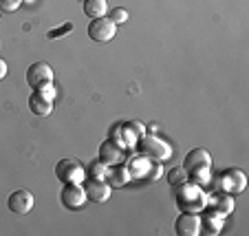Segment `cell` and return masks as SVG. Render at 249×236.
I'll return each mask as SVG.
<instances>
[{
    "instance_id": "cell-25",
    "label": "cell",
    "mask_w": 249,
    "mask_h": 236,
    "mask_svg": "<svg viewBox=\"0 0 249 236\" xmlns=\"http://www.w3.org/2000/svg\"><path fill=\"white\" fill-rule=\"evenodd\" d=\"M71 29H73V24H64V27L62 29H53V31H49V38L51 40H55V38H62V33H66V31H71Z\"/></svg>"
},
{
    "instance_id": "cell-10",
    "label": "cell",
    "mask_w": 249,
    "mask_h": 236,
    "mask_svg": "<svg viewBox=\"0 0 249 236\" xmlns=\"http://www.w3.org/2000/svg\"><path fill=\"white\" fill-rule=\"evenodd\" d=\"M33 203H36L33 194L29 192V190H24V188L11 192L9 199H7V208H9L14 214H29L33 210Z\"/></svg>"
},
{
    "instance_id": "cell-20",
    "label": "cell",
    "mask_w": 249,
    "mask_h": 236,
    "mask_svg": "<svg viewBox=\"0 0 249 236\" xmlns=\"http://www.w3.org/2000/svg\"><path fill=\"white\" fill-rule=\"evenodd\" d=\"M185 181H190V177H188V170H185L183 165H181V168H172V170L168 172V183L174 185V188L185 183Z\"/></svg>"
},
{
    "instance_id": "cell-27",
    "label": "cell",
    "mask_w": 249,
    "mask_h": 236,
    "mask_svg": "<svg viewBox=\"0 0 249 236\" xmlns=\"http://www.w3.org/2000/svg\"><path fill=\"white\" fill-rule=\"evenodd\" d=\"M0 14H2V9H0Z\"/></svg>"
},
{
    "instance_id": "cell-14",
    "label": "cell",
    "mask_w": 249,
    "mask_h": 236,
    "mask_svg": "<svg viewBox=\"0 0 249 236\" xmlns=\"http://www.w3.org/2000/svg\"><path fill=\"white\" fill-rule=\"evenodd\" d=\"M201 165H212V157L205 148H194V150H190L188 155H185L183 168L188 172L194 170V168H201Z\"/></svg>"
},
{
    "instance_id": "cell-2",
    "label": "cell",
    "mask_w": 249,
    "mask_h": 236,
    "mask_svg": "<svg viewBox=\"0 0 249 236\" xmlns=\"http://www.w3.org/2000/svg\"><path fill=\"white\" fill-rule=\"evenodd\" d=\"M137 150L139 155L148 157L150 161H157V163H165V161L172 157V146L168 142H163L157 135H143L137 142Z\"/></svg>"
},
{
    "instance_id": "cell-18",
    "label": "cell",
    "mask_w": 249,
    "mask_h": 236,
    "mask_svg": "<svg viewBox=\"0 0 249 236\" xmlns=\"http://www.w3.org/2000/svg\"><path fill=\"white\" fill-rule=\"evenodd\" d=\"M223 225V217L216 212V218H212V214H203L201 217V232L205 234H218Z\"/></svg>"
},
{
    "instance_id": "cell-1",
    "label": "cell",
    "mask_w": 249,
    "mask_h": 236,
    "mask_svg": "<svg viewBox=\"0 0 249 236\" xmlns=\"http://www.w3.org/2000/svg\"><path fill=\"white\" fill-rule=\"evenodd\" d=\"M177 205H179L183 212H203L207 205V197L201 190V185L192 183V181H185V183L179 185L177 190Z\"/></svg>"
},
{
    "instance_id": "cell-4",
    "label": "cell",
    "mask_w": 249,
    "mask_h": 236,
    "mask_svg": "<svg viewBox=\"0 0 249 236\" xmlns=\"http://www.w3.org/2000/svg\"><path fill=\"white\" fill-rule=\"evenodd\" d=\"M27 84L36 91H42L53 84V69L47 62H33L27 69Z\"/></svg>"
},
{
    "instance_id": "cell-7",
    "label": "cell",
    "mask_w": 249,
    "mask_h": 236,
    "mask_svg": "<svg viewBox=\"0 0 249 236\" xmlns=\"http://www.w3.org/2000/svg\"><path fill=\"white\" fill-rule=\"evenodd\" d=\"M84 185V192L86 199H90L93 203H106L110 199V185L106 179H97V177H86L82 181Z\"/></svg>"
},
{
    "instance_id": "cell-11",
    "label": "cell",
    "mask_w": 249,
    "mask_h": 236,
    "mask_svg": "<svg viewBox=\"0 0 249 236\" xmlns=\"http://www.w3.org/2000/svg\"><path fill=\"white\" fill-rule=\"evenodd\" d=\"M174 232L179 236H196L201 234V217L194 212H183L174 221Z\"/></svg>"
},
{
    "instance_id": "cell-5",
    "label": "cell",
    "mask_w": 249,
    "mask_h": 236,
    "mask_svg": "<svg viewBox=\"0 0 249 236\" xmlns=\"http://www.w3.org/2000/svg\"><path fill=\"white\" fill-rule=\"evenodd\" d=\"M86 33H89V38L95 40V42H110L117 36V24L110 18H106V16L104 18H93L89 29H86Z\"/></svg>"
},
{
    "instance_id": "cell-16",
    "label": "cell",
    "mask_w": 249,
    "mask_h": 236,
    "mask_svg": "<svg viewBox=\"0 0 249 236\" xmlns=\"http://www.w3.org/2000/svg\"><path fill=\"white\" fill-rule=\"evenodd\" d=\"M84 14L89 18H104L108 14V2L106 0H84Z\"/></svg>"
},
{
    "instance_id": "cell-23",
    "label": "cell",
    "mask_w": 249,
    "mask_h": 236,
    "mask_svg": "<svg viewBox=\"0 0 249 236\" xmlns=\"http://www.w3.org/2000/svg\"><path fill=\"white\" fill-rule=\"evenodd\" d=\"M20 5H22V0H0V9L2 11H16L20 9Z\"/></svg>"
},
{
    "instance_id": "cell-9",
    "label": "cell",
    "mask_w": 249,
    "mask_h": 236,
    "mask_svg": "<svg viewBox=\"0 0 249 236\" xmlns=\"http://www.w3.org/2000/svg\"><path fill=\"white\" fill-rule=\"evenodd\" d=\"M99 161H104L106 165L126 163V148L113 137L106 139V142L99 146Z\"/></svg>"
},
{
    "instance_id": "cell-17",
    "label": "cell",
    "mask_w": 249,
    "mask_h": 236,
    "mask_svg": "<svg viewBox=\"0 0 249 236\" xmlns=\"http://www.w3.org/2000/svg\"><path fill=\"white\" fill-rule=\"evenodd\" d=\"M212 205L216 208V212L221 214V217H227V214L234 210V199H231V194L227 192H221L218 197L212 199Z\"/></svg>"
},
{
    "instance_id": "cell-13",
    "label": "cell",
    "mask_w": 249,
    "mask_h": 236,
    "mask_svg": "<svg viewBox=\"0 0 249 236\" xmlns=\"http://www.w3.org/2000/svg\"><path fill=\"white\" fill-rule=\"evenodd\" d=\"M104 179L108 181L110 188H122L130 181V172H128L126 163H117V165H108V170H106V177Z\"/></svg>"
},
{
    "instance_id": "cell-28",
    "label": "cell",
    "mask_w": 249,
    "mask_h": 236,
    "mask_svg": "<svg viewBox=\"0 0 249 236\" xmlns=\"http://www.w3.org/2000/svg\"><path fill=\"white\" fill-rule=\"evenodd\" d=\"M82 2H84V0H82Z\"/></svg>"
},
{
    "instance_id": "cell-3",
    "label": "cell",
    "mask_w": 249,
    "mask_h": 236,
    "mask_svg": "<svg viewBox=\"0 0 249 236\" xmlns=\"http://www.w3.org/2000/svg\"><path fill=\"white\" fill-rule=\"evenodd\" d=\"M55 177L62 183H82L86 179V168L82 165L80 159L69 157V159H60L55 163Z\"/></svg>"
},
{
    "instance_id": "cell-12",
    "label": "cell",
    "mask_w": 249,
    "mask_h": 236,
    "mask_svg": "<svg viewBox=\"0 0 249 236\" xmlns=\"http://www.w3.org/2000/svg\"><path fill=\"white\" fill-rule=\"evenodd\" d=\"M29 110L38 117H47L53 110V97L44 95L42 91H33L31 97H29Z\"/></svg>"
},
{
    "instance_id": "cell-6",
    "label": "cell",
    "mask_w": 249,
    "mask_h": 236,
    "mask_svg": "<svg viewBox=\"0 0 249 236\" xmlns=\"http://www.w3.org/2000/svg\"><path fill=\"white\" fill-rule=\"evenodd\" d=\"M216 185L227 194H240L245 188H247V177H245L243 170L231 168V170H225L221 177H218Z\"/></svg>"
},
{
    "instance_id": "cell-19",
    "label": "cell",
    "mask_w": 249,
    "mask_h": 236,
    "mask_svg": "<svg viewBox=\"0 0 249 236\" xmlns=\"http://www.w3.org/2000/svg\"><path fill=\"white\" fill-rule=\"evenodd\" d=\"M210 168L212 165H201V168H194V170H190L188 172V177H190V181L192 183H196V185H207L212 181V172H210Z\"/></svg>"
},
{
    "instance_id": "cell-8",
    "label": "cell",
    "mask_w": 249,
    "mask_h": 236,
    "mask_svg": "<svg viewBox=\"0 0 249 236\" xmlns=\"http://www.w3.org/2000/svg\"><path fill=\"white\" fill-rule=\"evenodd\" d=\"M60 201L62 205H64L66 210H80L82 205L89 201L86 199V192H84V185L82 183H64V188H62L60 192Z\"/></svg>"
},
{
    "instance_id": "cell-22",
    "label": "cell",
    "mask_w": 249,
    "mask_h": 236,
    "mask_svg": "<svg viewBox=\"0 0 249 236\" xmlns=\"http://www.w3.org/2000/svg\"><path fill=\"white\" fill-rule=\"evenodd\" d=\"M108 18L113 20L115 24H122V22H126V20L130 18V14H128V9H124V7H115V9L108 14Z\"/></svg>"
},
{
    "instance_id": "cell-15",
    "label": "cell",
    "mask_w": 249,
    "mask_h": 236,
    "mask_svg": "<svg viewBox=\"0 0 249 236\" xmlns=\"http://www.w3.org/2000/svg\"><path fill=\"white\" fill-rule=\"evenodd\" d=\"M150 163H152V161L148 159V157H143V155L128 159L126 161V168H128V172H130V179H143V177H148Z\"/></svg>"
},
{
    "instance_id": "cell-26",
    "label": "cell",
    "mask_w": 249,
    "mask_h": 236,
    "mask_svg": "<svg viewBox=\"0 0 249 236\" xmlns=\"http://www.w3.org/2000/svg\"><path fill=\"white\" fill-rule=\"evenodd\" d=\"M7 77V62L0 57V80H5Z\"/></svg>"
},
{
    "instance_id": "cell-21",
    "label": "cell",
    "mask_w": 249,
    "mask_h": 236,
    "mask_svg": "<svg viewBox=\"0 0 249 236\" xmlns=\"http://www.w3.org/2000/svg\"><path fill=\"white\" fill-rule=\"evenodd\" d=\"M106 170H108V165L104 163V161H99V159L89 165V175L97 177V179H104V177H106Z\"/></svg>"
},
{
    "instance_id": "cell-24",
    "label": "cell",
    "mask_w": 249,
    "mask_h": 236,
    "mask_svg": "<svg viewBox=\"0 0 249 236\" xmlns=\"http://www.w3.org/2000/svg\"><path fill=\"white\" fill-rule=\"evenodd\" d=\"M163 163H157V161H152L150 163V170H148V179L150 181H155V179H159L161 175H163V168H161Z\"/></svg>"
}]
</instances>
